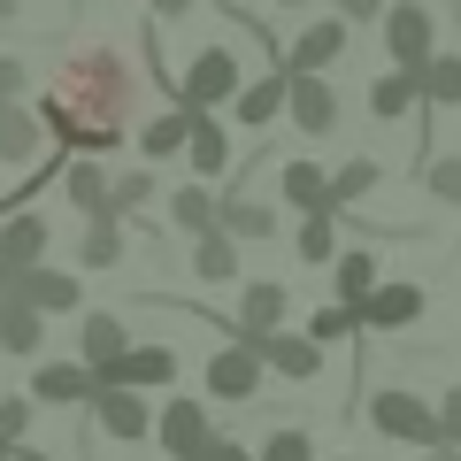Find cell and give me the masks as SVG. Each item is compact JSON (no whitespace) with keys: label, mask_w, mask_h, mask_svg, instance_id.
I'll return each instance as SVG.
<instances>
[{"label":"cell","mask_w":461,"mask_h":461,"mask_svg":"<svg viewBox=\"0 0 461 461\" xmlns=\"http://www.w3.org/2000/svg\"><path fill=\"white\" fill-rule=\"evenodd\" d=\"M131 100L139 77L115 47H69V62L54 69L47 100H39V123H47V147L62 154H115L131 131Z\"/></svg>","instance_id":"6da1fadb"},{"label":"cell","mask_w":461,"mask_h":461,"mask_svg":"<svg viewBox=\"0 0 461 461\" xmlns=\"http://www.w3.org/2000/svg\"><path fill=\"white\" fill-rule=\"evenodd\" d=\"M354 415H362L377 438H400V446H415V454H423V446H438V408H430V400H415L408 384L362 393V408H354Z\"/></svg>","instance_id":"7a4b0ae2"},{"label":"cell","mask_w":461,"mask_h":461,"mask_svg":"<svg viewBox=\"0 0 461 461\" xmlns=\"http://www.w3.org/2000/svg\"><path fill=\"white\" fill-rule=\"evenodd\" d=\"M377 39H384V62L393 69H423L438 54V8L430 0H384Z\"/></svg>","instance_id":"3957f363"},{"label":"cell","mask_w":461,"mask_h":461,"mask_svg":"<svg viewBox=\"0 0 461 461\" xmlns=\"http://www.w3.org/2000/svg\"><path fill=\"white\" fill-rule=\"evenodd\" d=\"M430 315V293L415 277H377L362 293V308H354V330L362 339H393V330H415Z\"/></svg>","instance_id":"277c9868"},{"label":"cell","mask_w":461,"mask_h":461,"mask_svg":"<svg viewBox=\"0 0 461 461\" xmlns=\"http://www.w3.org/2000/svg\"><path fill=\"white\" fill-rule=\"evenodd\" d=\"M239 85H247V62H239V47H200L193 62H185V77L169 85V100H177V108H223Z\"/></svg>","instance_id":"5b68a950"},{"label":"cell","mask_w":461,"mask_h":461,"mask_svg":"<svg viewBox=\"0 0 461 461\" xmlns=\"http://www.w3.org/2000/svg\"><path fill=\"white\" fill-rule=\"evenodd\" d=\"M0 300H23V308H39L54 323V315H77L85 308V285H77V269L32 262V269H0Z\"/></svg>","instance_id":"8992f818"},{"label":"cell","mask_w":461,"mask_h":461,"mask_svg":"<svg viewBox=\"0 0 461 461\" xmlns=\"http://www.w3.org/2000/svg\"><path fill=\"white\" fill-rule=\"evenodd\" d=\"M200 377H208V400H223V408H247L254 393H262V354H254V339H223L208 354V369H200Z\"/></svg>","instance_id":"52a82bcc"},{"label":"cell","mask_w":461,"mask_h":461,"mask_svg":"<svg viewBox=\"0 0 461 461\" xmlns=\"http://www.w3.org/2000/svg\"><path fill=\"white\" fill-rule=\"evenodd\" d=\"M285 123H293L300 139H330L339 131V85H330L323 69H308V77L285 69Z\"/></svg>","instance_id":"ba28073f"},{"label":"cell","mask_w":461,"mask_h":461,"mask_svg":"<svg viewBox=\"0 0 461 461\" xmlns=\"http://www.w3.org/2000/svg\"><path fill=\"white\" fill-rule=\"evenodd\" d=\"M85 408H93L100 438H115V446H147V438H154V408H147L139 384H100Z\"/></svg>","instance_id":"9c48e42d"},{"label":"cell","mask_w":461,"mask_h":461,"mask_svg":"<svg viewBox=\"0 0 461 461\" xmlns=\"http://www.w3.org/2000/svg\"><path fill=\"white\" fill-rule=\"evenodd\" d=\"M254 354H262V369L269 377H285V384H315L323 377V346L308 339V330H254Z\"/></svg>","instance_id":"30bf717a"},{"label":"cell","mask_w":461,"mask_h":461,"mask_svg":"<svg viewBox=\"0 0 461 461\" xmlns=\"http://www.w3.org/2000/svg\"><path fill=\"white\" fill-rule=\"evenodd\" d=\"M208 430H215V423H208V408H200L193 393H169L162 408H154V438H162L169 461H193L200 446H208Z\"/></svg>","instance_id":"8fae6325"},{"label":"cell","mask_w":461,"mask_h":461,"mask_svg":"<svg viewBox=\"0 0 461 461\" xmlns=\"http://www.w3.org/2000/svg\"><path fill=\"white\" fill-rule=\"evenodd\" d=\"M47 247H54V215H47V208H32V200H23L16 215H0V269L47 262Z\"/></svg>","instance_id":"7c38bea8"},{"label":"cell","mask_w":461,"mask_h":461,"mask_svg":"<svg viewBox=\"0 0 461 461\" xmlns=\"http://www.w3.org/2000/svg\"><path fill=\"white\" fill-rule=\"evenodd\" d=\"M346 32H354L346 16H315V23H300V39L277 54V62L293 69V77H308V69H330V62L346 54Z\"/></svg>","instance_id":"4fadbf2b"},{"label":"cell","mask_w":461,"mask_h":461,"mask_svg":"<svg viewBox=\"0 0 461 461\" xmlns=\"http://www.w3.org/2000/svg\"><path fill=\"white\" fill-rule=\"evenodd\" d=\"M223 108H230V123H239V131H269V123L285 115V62L262 69V77H247L239 93L223 100Z\"/></svg>","instance_id":"5bb4252c"},{"label":"cell","mask_w":461,"mask_h":461,"mask_svg":"<svg viewBox=\"0 0 461 461\" xmlns=\"http://www.w3.org/2000/svg\"><path fill=\"white\" fill-rule=\"evenodd\" d=\"M215 230H230L239 247H262V239H277V200H254L247 185H239V193L215 200Z\"/></svg>","instance_id":"9a60e30c"},{"label":"cell","mask_w":461,"mask_h":461,"mask_svg":"<svg viewBox=\"0 0 461 461\" xmlns=\"http://www.w3.org/2000/svg\"><path fill=\"white\" fill-rule=\"evenodd\" d=\"M47 154V123L23 100H0V169H32Z\"/></svg>","instance_id":"2e32d148"},{"label":"cell","mask_w":461,"mask_h":461,"mask_svg":"<svg viewBox=\"0 0 461 461\" xmlns=\"http://www.w3.org/2000/svg\"><path fill=\"white\" fill-rule=\"evenodd\" d=\"M185 162H193L200 185L230 177V131H223V115L215 108H193V131H185Z\"/></svg>","instance_id":"e0dca14e"},{"label":"cell","mask_w":461,"mask_h":461,"mask_svg":"<svg viewBox=\"0 0 461 461\" xmlns=\"http://www.w3.org/2000/svg\"><path fill=\"white\" fill-rule=\"evenodd\" d=\"M177 346H123V362L108 369V377L100 384H139V393H169V384H177Z\"/></svg>","instance_id":"ac0fdd59"},{"label":"cell","mask_w":461,"mask_h":461,"mask_svg":"<svg viewBox=\"0 0 461 461\" xmlns=\"http://www.w3.org/2000/svg\"><path fill=\"white\" fill-rule=\"evenodd\" d=\"M123 346H131V330H123V315H115V308H93L77 323V354H85V369H93V384L123 362Z\"/></svg>","instance_id":"d6986e66"},{"label":"cell","mask_w":461,"mask_h":461,"mask_svg":"<svg viewBox=\"0 0 461 461\" xmlns=\"http://www.w3.org/2000/svg\"><path fill=\"white\" fill-rule=\"evenodd\" d=\"M285 315H293V293H285L277 277H247V293H239V315H230V339H254V330H277Z\"/></svg>","instance_id":"ffe728a7"},{"label":"cell","mask_w":461,"mask_h":461,"mask_svg":"<svg viewBox=\"0 0 461 461\" xmlns=\"http://www.w3.org/2000/svg\"><path fill=\"white\" fill-rule=\"evenodd\" d=\"M93 393L100 384L85 362H39V377H32V408H85Z\"/></svg>","instance_id":"44dd1931"},{"label":"cell","mask_w":461,"mask_h":461,"mask_svg":"<svg viewBox=\"0 0 461 461\" xmlns=\"http://www.w3.org/2000/svg\"><path fill=\"white\" fill-rule=\"evenodd\" d=\"M277 200H285L293 215H323V208H330V169L308 162V154H293V162L277 169Z\"/></svg>","instance_id":"7402d4cb"},{"label":"cell","mask_w":461,"mask_h":461,"mask_svg":"<svg viewBox=\"0 0 461 461\" xmlns=\"http://www.w3.org/2000/svg\"><path fill=\"white\" fill-rule=\"evenodd\" d=\"M54 193H62L77 215H100V200H108V169H100V154H62Z\"/></svg>","instance_id":"603a6c76"},{"label":"cell","mask_w":461,"mask_h":461,"mask_svg":"<svg viewBox=\"0 0 461 461\" xmlns=\"http://www.w3.org/2000/svg\"><path fill=\"white\" fill-rule=\"evenodd\" d=\"M239 254H247V247H239V239H230V230H193V254H185V262H193V277L200 285H230V277H239Z\"/></svg>","instance_id":"cb8c5ba5"},{"label":"cell","mask_w":461,"mask_h":461,"mask_svg":"<svg viewBox=\"0 0 461 461\" xmlns=\"http://www.w3.org/2000/svg\"><path fill=\"white\" fill-rule=\"evenodd\" d=\"M369 115H384V123L423 115V85H415V69H377V77H369Z\"/></svg>","instance_id":"d4e9b609"},{"label":"cell","mask_w":461,"mask_h":461,"mask_svg":"<svg viewBox=\"0 0 461 461\" xmlns=\"http://www.w3.org/2000/svg\"><path fill=\"white\" fill-rule=\"evenodd\" d=\"M123 247H131V223H115V215H85V239H77V262L85 269H123Z\"/></svg>","instance_id":"484cf974"},{"label":"cell","mask_w":461,"mask_h":461,"mask_svg":"<svg viewBox=\"0 0 461 461\" xmlns=\"http://www.w3.org/2000/svg\"><path fill=\"white\" fill-rule=\"evenodd\" d=\"M369 285H377V247H339L330 254V293H339L346 308H362Z\"/></svg>","instance_id":"4316f807"},{"label":"cell","mask_w":461,"mask_h":461,"mask_svg":"<svg viewBox=\"0 0 461 461\" xmlns=\"http://www.w3.org/2000/svg\"><path fill=\"white\" fill-rule=\"evenodd\" d=\"M185 131H193V108H162L139 123V162H169V154H185Z\"/></svg>","instance_id":"83f0119b"},{"label":"cell","mask_w":461,"mask_h":461,"mask_svg":"<svg viewBox=\"0 0 461 461\" xmlns=\"http://www.w3.org/2000/svg\"><path fill=\"white\" fill-rule=\"evenodd\" d=\"M162 193L154 185V162H139V169H123V177H108V200H100V215H115V223H139V208Z\"/></svg>","instance_id":"f1b7e54d"},{"label":"cell","mask_w":461,"mask_h":461,"mask_svg":"<svg viewBox=\"0 0 461 461\" xmlns=\"http://www.w3.org/2000/svg\"><path fill=\"white\" fill-rule=\"evenodd\" d=\"M377 185H384V162H377V154H354V162L330 169V208H362Z\"/></svg>","instance_id":"f546056e"},{"label":"cell","mask_w":461,"mask_h":461,"mask_svg":"<svg viewBox=\"0 0 461 461\" xmlns=\"http://www.w3.org/2000/svg\"><path fill=\"white\" fill-rule=\"evenodd\" d=\"M47 346V315L23 300H0V354H39Z\"/></svg>","instance_id":"4dcf8cb0"},{"label":"cell","mask_w":461,"mask_h":461,"mask_svg":"<svg viewBox=\"0 0 461 461\" xmlns=\"http://www.w3.org/2000/svg\"><path fill=\"white\" fill-rule=\"evenodd\" d=\"M415 85H423V108H461V54H430L423 69H415Z\"/></svg>","instance_id":"1f68e13d"},{"label":"cell","mask_w":461,"mask_h":461,"mask_svg":"<svg viewBox=\"0 0 461 461\" xmlns=\"http://www.w3.org/2000/svg\"><path fill=\"white\" fill-rule=\"evenodd\" d=\"M293 254H300V262H308V269H330V254H339V215H300V230H293Z\"/></svg>","instance_id":"d6a6232c"},{"label":"cell","mask_w":461,"mask_h":461,"mask_svg":"<svg viewBox=\"0 0 461 461\" xmlns=\"http://www.w3.org/2000/svg\"><path fill=\"white\" fill-rule=\"evenodd\" d=\"M169 223H177L185 230V239H193V230H208L215 223V193H208V185H177V193H169Z\"/></svg>","instance_id":"836d02e7"},{"label":"cell","mask_w":461,"mask_h":461,"mask_svg":"<svg viewBox=\"0 0 461 461\" xmlns=\"http://www.w3.org/2000/svg\"><path fill=\"white\" fill-rule=\"evenodd\" d=\"M254 461H315V430H300V423L269 430V438L254 446Z\"/></svg>","instance_id":"e575fe53"},{"label":"cell","mask_w":461,"mask_h":461,"mask_svg":"<svg viewBox=\"0 0 461 461\" xmlns=\"http://www.w3.org/2000/svg\"><path fill=\"white\" fill-rule=\"evenodd\" d=\"M300 330H308L315 346H339V339H362V330H354V308H346V300H330V308H315V315H308V323H300Z\"/></svg>","instance_id":"d590c367"},{"label":"cell","mask_w":461,"mask_h":461,"mask_svg":"<svg viewBox=\"0 0 461 461\" xmlns=\"http://www.w3.org/2000/svg\"><path fill=\"white\" fill-rule=\"evenodd\" d=\"M423 193L438 200V208H461V154H446V162H423Z\"/></svg>","instance_id":"8d00e7d4"},{"label":"cell","mask_w":461,"mask_h":461,"mask_svg":"<svg viewBox=\"0 0 461 461\" xmlns=\"http://www.w3.org/2000/svg\"><path fill=\"white\" fill-rule=\"evenodd\" d=\"M32 438V400H0V454H16Z\"/></svg>","instance_id":"74e56055"},{"label":"cell","mask_w":461,"mask_h":461,"mask_svg":"<svg viewBox=\"0 0 461 461\" xmlns=\"http://www.w3.org/2000/svg\"><path fill=\"white\" fill-rule=\"evenodd\" d=\"M438 446H454V454H461V377L438 393Z\"/></svg>","instance_id":"f35d334b"},{"label":"cell","mask_w":461,"mask_h":461,"mask_svg":"<svg viewBox=\"0 0 461 461\" xmlns=\"http://www.w3.org/2000/svg\"><path fill=\"white\" fill-rule=\"evenodd\" d=\"M193 461H254V446H247V438H223V430H208V446H200Z\"/></svg>","instance_id":"ab89813d"},{"label":"cell","mask_w":461,"mask_h":461,"mask_svg":"<svg viewBox=\"0 0 461 461\" xmlns=\"http://www.w3.org/2000/svg\"><path fill=\"white\" fill-rule=\"evenodd\" d=\"M32 93V69H23V54H0V100H23Z\"/></svg>","instance_id":"60d3db41"},{"label":"cell","mask_w":461,"mask_h":461,"mask_svg":"<svg viewBox=\"0 0 461 461\" xmlns=\"http://www.w3.org/2000/svg\"><path fill=\"white\" fill-rule=\"evenodd\" d=\"M330 16H346V23H377L384 16V0H323Z\"/></svg>","instance_id":"b9f144b4"},{"label":"cell","mask_w":461,"mask_h":461,"mask_svg":"<svg viewBox=\"0 0 461 461\" xmlns=\"http://www.w3.org/2000/svg\"><path fill=\"white\" fill-rule=\"evenodd\" d=\"M147 16L154 23H177V16H193V0H147Z\"/></svg>","instance_id":"7bdbcfd3"},{"label":"cell","mask_w":461,"mask_h":461,"mask_svg":"<svg viewBox=\"0 0 461 461\" xmlns=\"http://www.w3.org/2000/svg\"><path fill=\"white\" fill-rule=\"evenodd\" d=\"M423 461H461V454H454V446H423Z\"/></svg>","instance_id":"ee69618b"},{"label":"cell","mask_w":461,"mask_h":461,"mask_svg":"<svg viewBox=\"0 0 461 461\" xmlns=\"http://www.w3.org/2000/svg\"><path fill=\"white\" fill-rule=\"evenodd\" d=\"M16 8H23V0H0V23H8V16H16Z\"/></svg>","instance_id":"f6af8a7d"},{"label":"cell","mask_w":461,"mask_h":461,"mask_svg":"<svg viewBox=\"0 0 461 461\" xmlns=\"http://www.w3.org/2000/svg\"><path fill=\"white\" fill-rule=\"evenodd\" d=\"M277 8H323V0H277Z\"/></svg>","instance_id":"bcb514c9"},{"label":"cell","mask_w":461,"mask_h":461,"mask_svg":"<svg viewBox=\"0 0 461 461\" xmlns=\"http://www.w3.org/2000/svg\"><path fill=\"white\" fill-rule=\"evenodd\" d=\"M339 461H362V454H339Z\"/></svg>","instance_id":"7dc6e473"},{"label":"cell","mask_w":461,"mask_h":461,"mask_svg":"<svg viewBox=\"0 0 461 461\" xmlns=\"http://www.w3.org/2000/svg\"><path fill=\"white\" fill-rule=\"evenodd\" d=\"M0 461H16V454H0Z\"/></svg>","instance_id":"c3c4849f"}]
</instances>
